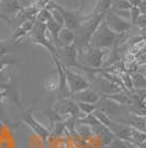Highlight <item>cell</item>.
<instances>
[{"label":"cell","mask_w":146,"mask_h":148,"mask_svg":"<svg viewBox=\"0 0 146 148\" xmlns=\"http://www.w3.org/2000/svg\"><path fill=\"white\" fill-rule=\"evenodd\" d=\"M103 19V16L93 12V11L88 13L87 16H84L78 29L75 31L76 39H75L74 44L76 45L78 51H82L89 47V42H90L93 32L97 30V28L102 22Z\"/></svg>","instance_id":"cell-1"},{"label":"cell","mask_w":146,"mask_h":148,"mask_svg":"<svg viewBox=\"0 0 146 148\" xmlns=\"http://www.w3.org/2000/svg\"><path fill=\"white\" fill-rule=\"evenodd\" d=\"M116 38L118 34L110 29L103 19L97 30L93 32L89 42V47L101 50H110L114 47Z\"/></svg>","instance_id":"cell-2"},{"label":"cell","mask_w":146,"mask_h":148,"mask_svg":"<svg viewBox=\"0 0 146 148\" xmlns=\"http://www.w3.org/2000/svg\"><path fill=\"white\" fill-rule=\"evenodd\" d=\"M104 58L105 51L101 49L88 47L82 51H78V61L80 64L92 70H101L103 68Z\"/></svg>","instance_id":"cell-3"},{"label":"cell","mask_w":146,"mask_h":148,"mask_svg":"<svg viewBox=\"0 0 146 148\" xmlns=\"http://www.w3.org/2000/svg\"><path fill=\"white\" fill-rule=\"evenodd\" d=\"M56 58L58 59V61L65 68H77L80 69L82 71H85L87 75L93 72L92 69H88L82 66L78 61V50L76 48L75 44L68 45V47H62V48H57V56Z\"/></svg>","instance_id":"cell-4"},{"label":"cell","mask_w":146,"mask_h":148,"mask_svg":"<svg viewBox=\"0 0 146 148\" xmlns=\"http://www.w3.org/2000/svg\"><path fill=\"white\" fill-rule=\"evenodd\" d=\"M30 37L33 41V43L40 44V45L44 47L51 53L52 56H57V48L55 47L54 42L49 38L47 30H46V25L35 21V25L31 31Z\"/></svg>","instance_id":"cell-5"},{"label":"cell","mask_w":146,"mask_h":148,"mask_svg":"<svg viewBox=\"0 0 146 148\" xmlns=\"http://www.w3.org/2000/svg\"><path fill=\"white\" fill-rule=\"evenodd\" d=\"M51 3L55 6L63 14L64 18V27L69 28L72 30L76 31L78 29V27L80 25V22L84 18V16H81V12L79 10H69L65 7L58 5L57 2H55L53 0H51Z\"/></svg>","instance_id":"cell-6"},{"label":"cell","mask_w":146,"mask_h":148,"mask_svg":"<svg viewBox=\"0 0 146 148\" xmlns=\"http://www.w3.org/2000/svg\"><path fill=\"white\" fill-rule=\"evenodd\" d=\"M64 71H65V74H66L68 86H69L72 95L75 94V93H78L80 91H82V90L90 87V81L88 79H86L84 75H80V74L72 71L70 69L65 68V66H64Z\"/></svg>","instance_id":"cell-7"},{"label":"cell","mask_w":146,"mask_h":148,"mask_svg":"<svg viewBox=\"0 0 146 148\" xmlns=\"http://www.w3.org/2000/svg\"><path fill=\"white\" fill-rule=\"evenodd\" d=\"M104 21L107 22V25H108V27H109L110 29L113 31V32H116V34L126 33L131 29V27H132L131 21L121 18L120 16H118L112 10H110L109 12L105 14Z\"/></svg>","instance_id":"cell-8"},{"label":"cell","mask_w":146,"mask_h":148,"mask_svg":"<svg viewBox=\"0 0 146 148\" xmlns=\"http://www.w3.org/2000/svg\"><path fill=\"white\" fill-rule=\"evenodd\" d=\"M53 110L61 116H66L67 118H78V114L80 112L77 106V103L72 99H57L53 106Z\"/></svg>","instance_id":"cell-9"},{"label":"cell","mask_w":146,"mask_h":148,"mask_svg":"<svg viewBox=\"0 0 146 148\" xmlns=\"http://www.w3.org/2000/svg\"><path fill=\"white\" fill-rule=\"evenodd\" d=\"M54 60L55 66H56V75H57V80H58V97L57 99H70L72 97V93L68 86V82H67V77L65 71H64V66L61 62L58 61V59L56 56H52Z\"/></svg>","instance_id":"cell-10"},{"label":"cell","mask_w":146,"mask_h":148,"mask_svg":"<svg viewBox=\"0 0 146 148\" xmlns=\"http://www.w3.org/2000/svg\"><path fill=\"white\" fill-rule=\"evenodd\" d=\"M21 121H22V123L26 124L41 139H43L45 143L47 142L49 135H51V132H49L45 126H43L39 121H36V119L34 118V116L32 115V108H30L29 111H25V113L23 114Z\"/></svg>","instance_id":"cell-11"},{"label":"cell","mask_w":146,"mask_h":148,"mask_svg":"<svg viewBox=\"0 0 146 148\" xmlns=\"http://www.w3.org/2000/svg\"><path fill=\"white\" fill-rule=\"evenodd\" d=\"M93 83L97 85L98 94L100 96H105V95H110V94H114V93H119L123 91L118 84L108 80L103 75L102 76H95Z\"/></svg>","instance_id":"cell-12"},{"label":"cell","mask_w":146,"mask_h":148,"mask_svg":"<svg viewBox=\"0 0 146 148\" xmlns=\"http://www.w3.org/2000/svg\"><path fill=\"white\" fill-rule=\"evenodd\" d=\"M95 106H96V110L107 114L111 118L114 115H118L122 110V105L118 104L113 99L104 97V96H100V99L95 104Z\"/></svg>","instance_id":"cell-13"},{"label":"cell","mask_w":146,"mask_h":148,"mask_svg":"<svg viewBox=\"0 0 146 148\" xmlns=\"http://www.w3.org/2000/svg\"><path fill=\"white\" fill-rule=\"evenodd\" d=\"M22 9L19 0H0V12L11 18V21Z\"/></svg>","instance_id":"cell-14"},{"label":"cell","mask_w":146,"mask_h":148,"mask_svg":"<svg viewBox=\"0 0 146 148\" xmlns=\"http://www.w3.org/2000/svg\"><path fill=\"white\" fill-rule=\"evenodd\" d=\"M70 99L75 101V102H82V103H89V104H96L99 99L100 95L98 94V92H96L92 88H86L82 90L78 93H75L72 95Z\"/></svg>","instance_id":"cell-15"},{"label":"cell","mask_w":146,"mask_h":148,"mask_svg":"<svg viewBox=\"0 0 146 148\" xmlns=\"http://www.w3.org/2000/svg\"><path fill=\"white\" fill-rule=\"evenodd\" d=\"M35 21L36 20H28V21H25L24 23H22L20 27L16 28V31L13 32L11 40L16 44H19L22 41L23 38L26 37V36H30L31 31H32L33 27L35 25Z\"/></svg>","instance_id":"cell-16"},{"label":"cell","mask_w":146,"mask_h":148,"mask_svg":"<svg viewBox=\"0 0 146 148\" xmlns=\"http://www.w3.org/2000/svg\"><path fill=\"white\" fill-rule=\"evenodd\" d=\"M75 39H76V34L75 31L63 27L58 33V41H57V47L56 48H62V47H68L75 43Z\"/></svg>","instance_id":"cell-17"},{"label":"cell","mask_w":146,"mask_h":148,"mask_svg":"<svg viewBox=\"0 0 146 148\" xmlns=\"http://www.w3.org/2000/svg\"><path fill=\"white\" fill-rule=\"evenodd\" d=\"M63 28V25H61L59 23H57L54 19L52 18L49 22L46 23V30H47V33H49L51 40L54 42L55 47L57 45V41H58V33L61 29Z\"/></svg>","instance_id":"cell-18"},{"label":"cell","mask_w":146,"mask_h":148,"mask_svg":"<svg viewBox=\"0 0 146 148\" xmlns=\"http://www.w3.org/2000/svg\"><path fill=\"white\" fill-rule=\"evenodd\" d=\"M128 125L131 127H133L134 130H142L144 132L146 126V117L140 116V115H135V114H128Z\"/></svg>","instance_id":"cell-19"},{"label":"cell","mask_w":146,"mask_h":148,"mask_svg":"<svg viewBox=\"0 0 146 148\" xmlns=\"http://www.w3.org/2000/svg\"><path fill=\"white\" fill-rule=\"evenodd\" d=\"M104 97H108V99H113L114 102H116L118 104L122 105H130L131 104V97H130V94L128 92H125V91H121L119 93H114V94H110V95H105Z\"/></svg>","instance_id":"cell-20"},{"label":"cell","mask_w":146,"mask_h":148,"mask_svg":"<svg viewBox=\"0 0 146 148\" xmlns=\"http://www.w3.org/2000/svg\"><path fill=\"white\" fill-rule=\"evenodd\" d=\"M75 130H76L77 135L79 136L84 142L88 140V139H90V137H91L92 134H93L91 127H90L89 125H87V124H82V123L76 124Z\"/></svg>","instance_id":"cell-21"},{"label":"cell","mask_w":146,"mask_h":148,"mask_svg":"<svg viewBox=\"0 0 146 148\" xmlns=\"http://www.w3.org/2000/svg\"><path fill=\"white\" fill-rule=\"evenodd\" d=\"M112 5H113V0H99L96 3L93 12L105 17V14L112 9Z\"/></svg>","instance_id":"cell-22"},{"label":"cell","mask_w":146,"mask_h":148,"mask_svg":"<svg viewBox=\"0 0 146 148\" xmlns=\"http://www.w3.org/2000/svg\"><path fill=\"white\" fill-rule=\"evenodd\" d=\"M133 81V87L135 90H144L146 88V75L141 72H135L131 74Z\"/></svg>","instance_id":"cell-23"},{"label":"cell","mask_w":146,"mask_h":148,"mask_svg":"<svg viewBox=\"0 0 146 148\" xmlns=\"http://www.w3.org/2000/svg\"><path fill=\"white\" fill-rule=\"evenodd\" d=\"M120 77L123 83V86L125 88V91L128 93H133L134 92V87H133V81H132V76L131 74L128 72H123L120 74Z\"/></svg>","instance_id":"cell-24"},{"label":"cell","mask_w":146,"mask_h":148,"mask_svg":"<svg viewBox=\"0 0 146 148\" xmlns=\"http://www.w3.org/2000/svg\"><path fill=\"white\" fill-rule=\"evenodd\" d=\"M146 140V133L142 132V130H132V135H131V140L128 143H132L134 145H139L141 143L145 142Z\"/></svg>","instance_id":"cell-25"},{"label":"cell","mask_w":146,"mask_h":148,"mask_svg":"<svg viewBox=\"0 0 146 148\" xmlns=\"http://www.w3.org/2000/svg\"><path fill=\"white\" fill-rule=\"evenodd\" d=\"M52 19V13L47 8H43L41 9L36 14V21L40 23H44L46 25L49 20Z\"/></svg>","instance_id":"cell-26"},{"label":"cell","mask_w":146,"mask_h":148,"mask_svg":"<svg viewBox=\"0 0 146 148\" xmlns=\"http://www.w3.org/2000/svg\"><path fill=\"white\" fill-rule=\"evenodd\" d=\"M69 10H79V0H53Z\"/></svg>","instance_id":"cell-27"},{"label":"cell","mask_w":146,"mask_h":148,"mask_svg":"<svg viewBox=\"0 0 146 148\" xmlns=\"http://www.w3.org/2000/svg\"><path fill=\"white\" fill-rule=\"evenodd\" d=\"M43 86L44 88L47 91V92H53V91H56L58 90V80H57V75L56 77H49L44 81L43 83Z\"/></svg>","instance_id":"cell-28"},{"label":"cell","mask_w":146,"mask_h":148,"mask_svg":"<svg viewBox=\"0 0 146 148\" xmlns=\"http://www.w3.org/2000/svg\"><path fill=\"white\" fill-rule=\"evenodd\" d=\"M132 7L131 2L126 0H113L112 10H130Z\"/></svg>","instance_id":"cell-29"},{"label":"cell","mask_w":146,"mask_h":148,"mask_svg":"<svg viewBox=\"0 0 146 148\" xmlns=\"http://www.w3.org/2000/svg\"><path fill=\"white\" fill-rule=\"evenodd\" d=\"M77 106L79 108V111L81 113H84L85 115H89L92 114L93 112L96 111V106L95 104H89V103H82V102H76Z\"/></svg>","instance_id":"cell-30"},{"label":"cell","mask_w":146,"mask_h":148,"mask_svg":"<svg viewBox=\"0 0 146 148\" xmlns=\"http://www.w3.org/2000/svg\"><path fill=\"white\" fill-rule=\"evenodd\" d=\"M96 3H97V0H79V11L82 13L89 7H91L92 11H93V9L96 7Z\"/></svg>","instance_id":"cell-31"},{"label":"cell","mask_w":146,"mask_h":148,"mask_svg":"<svg viewBox=\"0 0 146 148\" xmlns=\"http://www.w3.org/2000/svg\"><path fill=\"white\" fill-rule=\"evenodd\" d=\"M109 148H128V143L119 137H114V139L110 144Z\"/></svg>","instance_id":"cell-32"},{"label":"cell","mask_w":146,"mask_h":148,"mask_svg":"<svg viewBox=\"0 0 146 148\" xmlns=\"http://www.w3.org/2000/svg\"><path fill=\"white\" fill-rule=\"evenodd\" d=\"M130 13H131V23H132V25H135L136 21H137V19H139V17L141 16V11H140V9H139V7L133 6L130 9Z\"/></svg>","instance_id":"cell-33"},{"label":"cell","mask_w":146,"mask_h":148,"mask_svg":"<svg viewBox=\"0 0 146 148\" xmlns=\"http://www.w3.org/2000/svg\"><path fill=\"white\" fill-rule=\"evenodd\" d=\"M12 63H14L13 59H7L6 56H3V58H0V73L2 72V70L6 68L7 65H9V64H12Z\"/></svg>","instance_id":"cell-34"},{"label":"cell","mask_w":146,"mask_h":148,"mask_svg":"<svg viewBox=\"0 0 146 148\" xmlns=\"http://www.w3.org/2000/svg\"><path fill=\"white\" fill-rule=\"evenodd\" d=\"M135 25H137L140 29H143V28H146V14H141L139 19H137V21H136V23Z\"/></svg>","instance_id":"cell-35"},{"label":"cell","mask_w":146,"mask_h":148,"mask_svg":"<svg viewBox=\"0 0 146 148\" xmlns=\"http://www.w3.org/2000/svg\"><path fill=\"white\" fill-rule=\"evenodd\" d=\"M8 45L5 43V41H0V58H3L8 54Z\"/></svg>","instance_id":"cell-36"},{"label":"cell","mask_w":146,"mask_h":148,"mask_svg":"<svg viewBox=\"0 0 146 148\" xmlns=\"http://www.w3.org/2000/svg\"><path fill=\"white\" fill-rule=\"evenodd\" d=\"M137 7L140 9L141 14H146V0H141V2Z\"/></svg>","instance_id":"cell-37"},{"label":"cell","mask_w":146,"mask_h":148,"mask_svg":"<svg viewBox=\"0 0 146 148\" xmlns=\"http://www.w3.org/2000/svg\"><path fill=\"white\" fill-rule=\"evenodd\" d=\"M0 121L5 122V107H3L2 102H0ZM5 123H6V122H5Z\"/></svg>","instance_id":"cell-38"},{"label":"cell","mask_w":146,"mask_h":148,"mask_svg":"<svg viewBox=\"0 0 146 148\" xmlns=\"http://www.w3.org/2000/svg\"><path fill=\"white\" fill-rule=\"evenodd\" d=\"M0 20H5L8 23H11V18H9L8 16H6V14H3V13L1 12H0Z\"/></svg>","instance_id":"cell-39"},{"label":"cell","mask_w":146,"mask_h":148,"mask_svg":"<svg viewBox=\"0 0 146 148\" xmlns=\"http://www.w3.org/2000/svg\"><path fill=\"white\" fill-rule=\"evenodd\" d=\"M141 37L143 38V40L146 42V28H143L141 29Z\"/></svg>","instance_id":"cell-40"},{"label":"cell","mask_w":146,"mask_h":148,"mask_svg":"<svg viewBox=\"0 0 146 148\" xmlns=\"http://www.w3.org/2000/svg\"><path fill=\"white\" fill-rule=\"evenodd\" d=\"M126 1L131 2V5H132V6H135V7L139 6V3L141 2V0H126Z\"/></svg>","instance_id":"cell-41"},{"label":"cell","mask_w":146,"mask_h":148,"mask_svg":"<svg viewBox=\"0 0 146 148\" xmlns=\"http://www.w3.org/2000/svg\"><path fill=\"white\" fill-rule=\"evenodd\" d=\"M5 126H6V123H5V122H2V121H0V133L3 130Z\"/></svg>","instance_id":"cell-42"},{"label":"cell","mask_w":146,"mask_h":148,"mask_svg":"<svg viewBox=\"0 0 146 148\" xmlns=\"http://www.w3.org/2000/svg\"><path fill=\"white\" fill-rule=\"evenodd\" d=\"M0 147H1V148H7V147H8V144H7V142H0Z\"/></svg>","instance_id":"cell-43"},{"label":"cell","mask_w":146,"mask_h":148,"mask_svg":"<svg viewBox=\"0 0 146 148\" xmlns=\"http://www.w3.org/2000/svg\"><path fill=\"white\" fill-rule=\"evenodd\" d=\"M6 97V93L5 92H0V102H2V99Z\"/></svg>","instance_id":"cell-44"},{"label":"cell","mask_w":146,"mask_h":148,"mask_svg":"<svg viewBox=\"0 0 146 148\" xmlns=\"http://www.w3.org/2000/svg\"><path fill=\"white\" fill-rule=\"evenodd\" d=\"M128 148H139V146H136V145H134L132 143H128Z\"/></svg>","instance_id":"cell-45"},{"label":"cell","mask_w":146,"mask_h":148,"mask_svg":"<svg viewBox=\"0 0 146 148\" xmlns=\"http://www.w3.org/2000/svg\"><path fill=\"white\" fill-rule=\"evenodd\" d=\"M143 103H144V104L146 105V97H145V99H143Z\"/></svg>","instance_id":"cell-46"},{"label":"cell","mask_w":146,"mask_h":148,"mask_svg":"<svg viewBox=\"0 0 146 148\" xmlns=\"http://www.w3.org/2000/svg\"><path fill=\"white\" fill-rule=\"evenodd\" d=\"M144 132H145V133H146V126H145V130H144Z\"/></svg>","instance_id":"cell-47"},{"label":"cell","mask_w":146,"mask_h":148,"mask_svg":"<svg viewBox=\"0 0 146 148\" xmlns=\"http://www.w3.org/2000/svg\"><path fill=\"white\" fill-rule=\"evenodd\" d=\"M97 1H99V0H97Z\"/></svg>","instance_id":"cell-48"}]
</instances>
